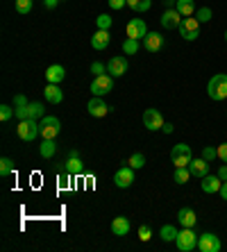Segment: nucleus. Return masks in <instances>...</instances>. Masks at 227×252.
Here are the masks:
<instances>
[{
	"mask_svg": "<svg viewBox=\"0 0 227 252\" xmlns=\"http://www.w3.org/2000/svg\"><path fill=\"white\" fill-rule=\"evenodd\" d=\"M207 94L211 100H225L227 98V75L225 73H216L207 84Z\"/></svg>",
	"mask_w": 227,
	"mask_h": 252,
	"instance_id": "nucleus-1",
	"label": "nucleus"
},
{
	"mask_svg": "<svg viewBox=\"0 0 227 252\" xmlns=\"http://www.w3.org/2000/svg\"><path fill=\"white\" fill-rule=\"evenodd\" d=\"M175 243H177V250L180 252H193L195 248H198V236H195L193 227H184V229L177 232Z\"/></svg>",
	"mask_w": 227,
	"mask_h": 252,
	"instance_id": "nucleus-2",
	"label": "nucleus"
},
{
	"mask_svg": "<svg viewBox=\"0 0 227 252\" xmlns=\"http://www.w3.org/2000/svg\"><path fill=\"white\" fill-rule=\"evenodd\" d=\"M177 32H180V36L184 39V41H195V39L200 36V21L198 18H193V16L182 18Z\"/></svg>",
	"mask_w": 227,
	"mask_h": 252,
	"instance_id": "nucleus-3",
	"label": "nucleus"
},
{
	"mask_svg": "<svg viewBox=\"0 0 227 252\" xmlns=\"http://www.w3.org/2000/svg\"><path fill=\"white\" fill-rule=\"evenodd\" d=\"M193 159V153L191 148L187 146V143H177V146H173V150H170V161L175 164V168H184V166L191 164Z\"/></svg>",
	"mask_w": 227,
	"mask_h": 252,
	"instance_id": "nucleus-4",
	"label": "nucleus"
},
{
	"mask_svg": "<svg viewBox=\"0 0 227 252\" xmlns=\"http://www.w3.org/2000/svg\"><path fill=\"white\" fill-rule=\"evenodd\" d=\"M16 134L23 141H34L41 134V125L36 123V118H28V121H21L16 127Z\"/></svg>",
	"mask_w": 227,
	"mask_h": 252,
	"instance_id": "nucleus-5",
	"label": "nucleus"
},
{
	"mask_svg": "<svg viewBox=\"0 0 227 252\" xmlns=\"http://www.w3.org/2000/svg\"><path fill=\"white\" fill-rule=\"evenodd\" d=\"M39 125H41V136L43 139H55L62 132V123H59L57 116H43Z\"/></svg>",
	"mask_w": 227,
	"mask_h": 252,
	"instance_id": "nucleus-6",
	"label": "nucleus"
},
{
	"mask_svg": "<svg viewBox=\"0 0 227 252\" xmlns=\"http://www.w3.org/2000/svg\"><path fill=\"white\" fill-rule=\"evenodd\" d=\"M114 89V77L111 75H96L94 82H91V94L94 95H107Z\"/></svg>",
	"mask_w": 227,
	"mask_h": 252,
	"instance_id": "nucleus-7",
	"label": "nucleus"
},
{
	"mask_svg": "<svg viewBox=\"0 0 227 252\" xmlns=\"http://www.w3.org/2000/svg\"><path fill=\"white\" fill-rule=\"evenodd\" d=\"M198 250L200 252H218L221 250V239L211 232H204L198 236Z\"/></svg>",
	"mask_w": 227,
	"mask_h": 252,
	"instance_id": "nucleus-8",
	"label": "nucleus"
},
{
	"mask_svg": "<svg viewBox=\"0 0 227 252\" xmlns=\"http://www.w3.org/2000/svg\"><path fill=\"white\" fill-rule=\"evenodd\" d=\"M125 32H128V39H139V41H143L148 34V25H146V21H141V18H132L128 23Z\"/></svg>",
	"mask_w": 227,
	"mask_h": 252,
	"instance_id": "nucleus-9",
	"label": "nucleus"
},
{
	"mask_svg": "<svg viewBox=\"0 0 227 252\" xmlns=\"http://www.w3.org/2000/svg\"><path fill=\"white\" fill-rule=\"evenodd\" d=\"M163 116H162V112L159 109H146L143 112V125H146L150 132H155V129H162L163 127Z\"/></svg>",
	"mask_w": 227,
	"mask_h": 252,
	"instance_id": "nucleus-10",
	"label": "nucleus"
},
{
	"mask_svg": "<svg viewBox=\"0 0 227 252\" xmlns=\"http://www.w3.org/2000/svg\"><path fill=\"white\" fill-rule=\"evenodd\" d=\"M134 182V168L132 166H123V168L116 170V175H114V184L118 189H130Z\"/></svg>",
	"mask_w": 227,
	"mask_h": 252,
	"instance_id": "nucleus-11",
	"label": "nucleus"
},
{
	"mask_svg": "<svg viewBox=\"0 0 227 252\" xmlns=\"http://www.w3.org/2000/svg\"><path fill=\"white\" fill-rule=\"evenodd\" d=\"M87 112L91 114L94 118H102V116H107L109 107H107V102L100 98V95H94V98L87 102Z\"/></svg>",
	"mask_w": 227,
	"mask_h": 252,
	"instance_id": "nucleus-12",
	"label": "nucleus"
},
{
	"mask_svg": "<svg viewBox=\"0 0 227 252\" xmlns=\"http://www.w3.org/2000/svg\"><path fill=\"white\" fill-rule=\"evenodd\" d=\"M107 73H109L111 77H121L128 73V59L125 57H111L109 62H107Z\"/></svg>",
	"mask_w": 227,
	"mask_h": 252,
	"instance_id": "nucleus-13",
	"label": "nucleus"
},
{
	"mask_svg": "<svg viewBox=\"0 0 227 252\" xmlns=\"http://www.w3.org/2000/svg\"><path fill=\"white\" fill-rule=\"evenodd\" d=\"M66 170L70 175H84V164L80 159V153L77 150H70L68 153V159H66Z\"/></svg>",
	"mask_w": 227,
	"mask_h": 252,
	"instance_id": "nucleus-14",
	"label": "nucleus"
},
{
	"mask_svg": "<svg viewBox=\"0 0 227 252\" xmlns=\"http://www.w3.org/2000/svg\"><path fill=\"white\" fill-rule=\"evenodd\" d=\"M180 23H182V14L177 12V9H166V12L162 14V25L166 30H175V28H180Z\"/></svg>",
	"mask_w": 227,
	"mask_h": 252,
	"instance_id": "nucleus-15",
	"label": "nucleus"
},
{
	"mask_svg": "<svg viewBox=\"0 0 227 252\" xmlns=\"http://www.w3.org/2000/svg\"><path fill=\"white\" fill-rule=\"evenodd\" d=\"M177 223H180L182 227H195L198 216H195V211H193L191 207H182V209L177 211Z\"/></svg>",
	"mask_w": 227,
	"mask_h": 252,
	"instance_id": "nucleus-16",
	"label": "nucleus"
},
{
	"mask_svg": "<svg viewBox=\"0 0 227 252\" xmlns=\"http://www.w3.org/2000/svg\"><path fill=\"white\" fill-rule=\"evenodd\" d=\"M143 48L148 53H159L163 48V36H159V32H148L143 39Z\"/></svg>",
	"mask_w": 227,
	"mask_h": 252,
	"instance_id": "nucleus-17",
	"label": "nucleus"
},
{
	"mask_svg": "<svg viewBox=\"0 0 227 252\" xmlns=\"http://www.w3.org/2000/svg\"><path fill=\"white\" fill-rule=\"evenodd\" d=\"M189 170H191L193 177H200V180H202L204 175H209V161H207V159H202V157L191 159V164H189Z\"/></svg>",
	"mask_w": 227,
	"mask_h": 252,
	"instance_id": "nucleus-18",
	"label": "nucleus"
},
{
	"mask_svg": "<svg viewBox=\"0 0 227 252\" xmlns=\"http://www.w3.org/2000/svg\"><path fill=\"white\" fill-rule=\"evenodd\" d=\"M204 193H221V187H223V180L218 175H204L202 182H200Z\"/></svg>",
	"mask_w": 227,
	"mask_h": 252,
	"instance_id": "nucleus-19",
	"label": "nucleus"
},
{
	"mask_svg": "<svg viewBox=\"0 0 227 252\" xmlns=\"http://www.w3.org/2000/svg\"><path fill=\"white\" fill-rule=\"evenodd\" d=\"M111 36H109V30H98L94 36H91V46L96 48V50H105L107 46H109Z\"/></svg>",
	"mask_w": 227,
	"mask_h": 252,
	"instance_id": "nucleus-20",
	"label": "nucleus"
},
{
	"mask_svg": "<svg viewBox=\"0 0 227 252\" xmlns=\"http://www.w3.org/2000/svg\"><path fill=\"white\" fill-rule=\"evenodd\" d=\"M43 95H46V100L50 102V105H59V102L64 100V94H62V89H59L57 84H50V82H48V87L43 89Z\"/></svg>",
	"mask_w": 227,
	"mask_h": 252,
	"instance_id": "nucleus-21",
	"label": "nucleus"
},
{
	"mask_svg": "<svg viewBox=\"0 0 227 252\" xmlns=\"http://www.w3.org/2000/svg\"><path fill=\"white\" fill-rule=\"evenodd\" d=\"M66 77V70H64V66H59V64H53V66H48V70H46V80L50 84H59L62 80Z\"/></svg>",
	"mask_w": 227,
	"mask_h": 252,
	"instance_id": "nucleus-22",
	"label": "nucleus"
},
{
	"mask_svg": "<svg viewBox=\"0 0 227 252\" xmlns=\"http://www.w3.org/2000/svg\"><path fill=\"white\" fill-rule=\"evenodd\" d=\"M111 232H114L116 236H125L130 232V218L116 216L114 220H111Z\"/></svg>",
	"mask_w": 227,
	"mask_h": 252,
	"instance_id": "nucleus-23",
	"label": "nucleus"
},
{
	"mask_svg": "<svg viewBox=\"0 0 227 252\" xmlns=\"http://www.w3.org/2000/svg\"><path fill=\"white\" fill-rule=\"evenodd\" d=\"M39 153L43 159H50L55 153H57V143H55V139H43V143H41Z\"/></svg>",
	"mask_w": 227,
	"mask_h": 252,
	"instance_id": "nucleus-24",
	"label": "nucleus"
},
{
	"mask_svg": "<svg viewBox=\"0 0 227 252\" xmlns=\"http://www.w3.org/2000/svg\"><path fill=\"white\" fill-rule=\"evenodd\" d=\"M175 9L182 14V16H193L195 14V5H193V0H177V5H175Z\"/></svg>",
	"mask_w": 227,
	"mask_h": 252,
	"instance_id": "nucleus-25",
	"label": "nucleus"
},
{
	"mask_svg": "<svg viewBox=\"0 0 227 252\" xmlns=\"http://www.w3.org/2000/svg\"><path fill=\"white\" fill-rule=\"evenodd\" d=\"M128 7L134 12H148L152 7V0H128Z\"/></svg>",
	"mask_w": 227,
	"mask_h": 252,
	"instance_id": "nucleus-26",
	"label": "nucleus"
},
{
	"mask_svg": "<svg viewBox=\"0 0 227 252\" xmlns=\"http://www.w3.org/2000/svg\"><path fill=\"white\" fill-rule=\"evenodd\" d=\"M175 182L177 184H187L189 180H191V170H189V166H184V168H175Z\"/></svg>",
	"mask_w": 227,
	"mask_h": 252,
	"instance_id": "nucleus-27",
	"label": "nucleus"
},
{
	"mask_svg": "<svg viewBox=\"0 0 227 252\" xmlns=\"http://www.w3.org/2000/svg\"><path fill=\"white\" fill-rule=\"evenodd\" d=\"M139 48H141L139 39H125V41H123V53L125 55H136Z\"/></svg>",
	"mask_w": 227,
	"mask_h": 252,
	"instance_id": "nucleus-28",
	"label": "nucleus"
},
{
	"mask_svg": "<svg viewBox=\"0 0 227 252\" xmlns=\"http://www.w3.org/2000/svg\"><path fill=\"white\" fill-rule=\"evenodd\" d=\"M28 109H30V118H43L46 116V107H43V102H30Z\"/></svg>",
	"mask_w": 227,
	"mask_h": 252,
	"instance_id": "nucleus-29",
	"label": "nucleus"
},
{
	"mask_svg": "<svg viewBox=\"0 0 227 252\" xmlns=\"http://www.w3.org/2000/svg\"><path fill=\"white\" fill-rule=\"evenodd\" d=\"M159 236H162L163 241H175L177 239V227H173V225H163V227L159 229Z\"/></svg>",
	"mask_w": 227,
	"mask_h": 252,
	"instance_id": "nucleus-30",
	"label": "nucleus"
},
{
	"mask_svg": "<svg viewBox=\"0 0 227 252\" xmlns=\"http://www.w3.org/2000/svg\"><path fill=\"white\" fill-rule=\"evenodd\" d=\"M12 170H14V161H12V159H9V157L0 159V177H7Z\"/></svg>",
	"mask_w": 227,
	"mask_h": 252,
	"instance_id": "nucleus-31",
	"label": "nucleus"
},
{
	"mask_svg": "<svg viewBox=\"0 0 227 252\" xmlns=\"http://www.w3.org/2000/svg\"><path fill=\"white\" fill-rule=\"evenodd\" d=\"M128 164L132 166L134 170H136V168H143V166H146V157H143V155H141V153H134L132 157L128 159Z\"/></svg>",
	"mask_w": 227,
	"mask_h": 252,
	"instance_id": "nucleus-32",
	"label": "nucleus"
},
{
	"mask_svg": "<svg viewBox=\"0 0 227 252\" xmlns=\"http://www.w3.org/2000/svg\"><path fill=\"white\" fill-rule=\"evenodd\" d=\"M70 180H73V175H70L68 170L64 168V173H59V177H57L59 189H62V191H64V189H68V187H70Z\"/></svg>",
	"mask_w": 227,
	"mask_h": 252,
	"instance_id": "nucleus-33",
	"label": "nucleus"
},
{
	"mask_svg": "<svg viewBox=\"0 0 227 252\" xmlns=\"http://www.w3.org/2000/svg\"><path fill=\"white\" fill-rule=\"evenodd\" d=\"M211 16H214V14H211L209 7H200L198 12H195V18H198L200 23H207V21H211Z\"/></svg>",
	"mask_w": 227,
	"mask_h": 252,
	"instance_id": "nucleus-34",
	"label": "nucleus"
},
{
	"mask_svg": "<svg viewBox=\"0 0 227 252\" xmlns=\"http://www.w3.org/2000/svg\"><path fill=\"white\" fill-rule=\"evenodd\" d=\"M16 12L18 14H30L32 12V0H16Z\"/></svg>",
	"mask_w": 227,
	"mask_h": 252,
	"instance_id": "nucleus-35",
	"label": "nucleus"
},
{
	"mask_svg": "<svg viewBox=\"0 0 227 252\" xmlns=\"http://www.w3.org/2000/svg\"><path fill=\"white\" fill-rule=\"evenodd\" d=\"M96 23H98V30H109L111 28V16L109 14H100L96 18Z\"/></svg>",
	"mask_w": 227,
	"mask_h": 252,
	"instance_id": "nucleus-36",
	"label": "nucleus"
},
{
	"mask_svg": "<svg viewBox=\"0 0 227 252\" xmlns=\"http://www.w3.org/2000/svg\"><path fill=\"white\" fill-rule=\"evenodd\" d=\"M12 116H16V109H12L9 105H0V121H9Z\"/></svg>",
	"mask_w": 227,
	"mask_h": 252,
	"instance_id": "nucleus-37",
	"label": "nucleus"
},
{
	"mask_svg": "<svg viewBox=\"0 0 227 252\" xmlns=\"http://www.w3.org/2000/svg\"><path fill=\"white\" fill-rule=\"evenodd\" d=\"M139 239L143 241V243H148V241L152 239V229H150V225H141V227H139Z\"/></svg>",
	"mask_w": 227,
	"mask_h": 252,
	"instance_id": "nucleus-38",
	"label": "nucleus"
},
{
	"mask_svg": "<svg viewBox=\"0 0 227 252\" xmlns=\"http://www.w3.org/2000/svg\"><path fill=\"white\" fill-rule=\"evenodd\" d=\"M218 157V153H216L211 146H207V148H202V159H207V161H214V159Z\"/></svg>",
	"mask_w": 227,
	"mask_h": 252,
	"instance_id": "nucleus-39",
	"label": "nucleus"
},
{
	"mask_svg": "<svg viewBox=\"0 0 227 252\" xmlns=\"http://www.w3.org/2000/svg\"><path fill=\"white\" fill-rule=\"evenodd\" d=\"M216 153H218V159H221L223 164H227V141H225V143H221L218 148H216Z\"/></svg>",
	"mask_w": 227,
	"mask_h": 252,
	"instance_id": "nucleus-40",
	"label": "nucleus"
},
{
	"mask_svg": "<svg viewBox=\"0 0 227 252\" xmlns=\"http://www.w3.org/2000/svg\"><path fill=\"white\" fill-rule=\"evenodd\" d=\"M14 109H16V118H18V121H28V118H30V109H28V107H14Z\"/></svg>",
	"mask_w": 227,
	"mask_h": 252,
	"instance_id": "nucleus-41",
	"label": "nucleus"
},
{
	"mask_svg": "<svg viewBox=\"0 0 227 252\" xmlns=\"http://www.w3.org/2000/svg\"><path fill=\"white\" fill-rule=\"evenodd\" d=\"M91 73H94V75H105V64L94 62V64H91Z\"/></svg>",
	"mask_w": 227,
	"mask_h": 252,
	"instance_id": "nucleus-42",
	"label": "nucleus"
},
{
	"mask_svg": "<svg viewBox=\"0 0 227 252\" xmlns=\"http://www.w3.org/2000/svg\"><path fill=\"white\" fill-rule=\"evenodd\" d=\"M111 9H123V5H128V0H107Z\"/></svg>",
	"mask_w": 227,
	"mask_h": 252,
	"instance_id": "nucleus-43",
	"label": "nucleus"
},
{
	"mask_svg": "<svg viewBox=\"0 0 227 252\" xmlns=\"http://www.w3.org/2000/svg\"><path fill=\"white\" fill-rule=\"evenodd\" d=\"M30 102H28V98H25V95H16V98H14V107H28Z\"/></svg>",
	"mask_w": 227,
	"mask_h": 252,
	"instance_id": "nucleus-44",
	"label": "nucleus"
},
{
	"mask_svg": "<svg viewBox=\"0 0 227 252\" xmlns=\"http://www.w3.org/2000/svg\"><path fill=\"white\" fill-rule=\"evenodd\" d=\"M216 175H218L223 182H225V180H227V164H223L221 168H218V173H216Z\"/></svg>",
	"mask_w": 227,
	"mask_h": 252,
	"instance_id": "nucleus-45",
	"label": "nucleus"
},
{
	"mask_svg": "<svg viewBox=\"0 0 227 252\" xmlns=\"http://www.w3.org/2000/svg\"><path fill=\"white\" fill-rule=\"evenodd\" d=\"M59 0H43V5H46V9H55L57 7Z\"/></svg>",
	"mask_w": 227,
	"mask_h": 252,
	"instance_id": "nucleus-46",
	"label": "nucleus"
},
{
	"mask_svg": "<svg viewBox=\"0 0 227 252\" xmlns=\"http://www.w3.org/2000/svg\"><path fill=\"white\" fill-rule=\"evenodd\" d=\"M221 198L227 202V180H225V182H223V187H221Z\"/></svg>",
	"mask_w": 227,
	"mask_h": 252,
	"instance_id": "nucleus-47",
	"label": "nucleus"
},
{
	"mask_svg": "<svg viewBox=\"0 0 227 252\" xmlns=\"http://www.w3.org/2000/svg\"><path fill=\"white\" fill-rule=\"evenodd\" d=\"M163 134H173V125H170V123H163Z\"/></svg>",
	"mask_w": 227,
	"mask_h": 252,
	"instance_id": "nucleus-48",
	"label": "nucleus"
},
{
	"mask_svg": "<svg viewBox=\"0 0 227 252\" xmlns=\"http://www.w3.org/2000/svg\"><path fill=\"white\" fill-rule=\"evenodd\" d=\"M163 5L168 7V9H173V5H177V0H163Z\"/></svg>",
	"mask_w": 227,
	"mask_h": 252,
	"instance_id": "nucleus-49",
	"label": "nucleus"
},
{
	"mask_svg": "<svg viewBox=\"0 0 227 252\" xmlns=\"http://www.w3.org/2000/svg\"><path fill=\"white\" fill-rule=\"evenodd\" d=\"M225 41H227V32H225Z\"/></svg>",
	"mask_w": 227,
	"mask_h": 252,
	"instance_id": "nucleus-50",
	"label": "nucleus"
},
{
	"mask_svg": "<svg viewBox=\"0 0 227 252\" xmlns=\"http://www.w3.org/2000/svg\"><path fill=\"white\" fill-rule=\"evenodd\" d=\"M225 114H227V112H225Z\"/></svg>",
	"mask_w": 227,
	"mask_h": 252,
	"instance_id": "nucleus-51",
	"label": "nucleus"
}]
</instances>
